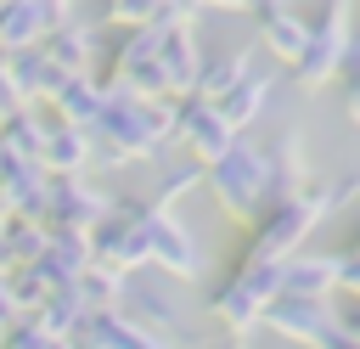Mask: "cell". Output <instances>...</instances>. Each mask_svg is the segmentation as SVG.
Here are the masks:
<instances>
[{
  "mask_svg": "<svg viewBox=\"0 0 360 349\" xmlns=\"http://www.w3.org/2000/svg\"><path fill=\"white\" fill-rule=\"evenodd\" d=\"M158 6H163V0H112V17H124V23H152Z\"/></svg>",
  "mask_w": 360,
  "mask_h": 349,
  "instance_id": "obj_3",
  "label": "cell"
},
{
  "mask_svg": "<svg viewBox=\"0 0 360 349\" xmlns=\"http://www.w3.org/2000/svg\"><path fill=\"white\" fill-rule=\"evenodd\" d=\"M242 73H248V51H236V56H219V62L197 68V84H202V96H225Z\"/></svg>",
  "mask_w": 360,
  "mask_h": 349,
  "instance_id": "obj_1",
  "label": "cell"
},
{
  "mask_svg": "<svg viewBox=\"0 0 360 349\" xmlns=\"http://www.w3.org/2000/svg\"><path fill=\"white\" fill-rule=\"evenodd\" d=\"M304 34H309V28H304L298 17H281V11L264 23V39H270L276 56H298V51H304Z\"/></svg>",
  "mask_w": 360,
  "mask_h": 349,
  "instance_id": "obj_2",
  "label": "cell"
}]
</instances>
